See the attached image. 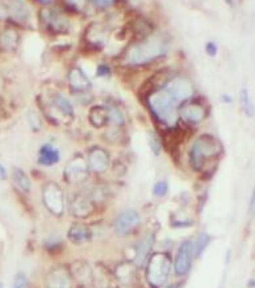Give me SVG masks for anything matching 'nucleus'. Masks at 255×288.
Segmentation results:
<instances>
[{
  "label": "nucleus",
  "mask_w": 255,
  "mask_h": 288,
  "mask_svg": "<svg viewBox=\"0 0 255 288\" xmlns=\"http://www.w3.org/2000/svg\"><path fill=\"white\" fill-rule=\"evenodd\" d=\"M89 1H91V4L93 5V7H96V8L105 9L109 8V7H112L117 0H89Z\"/></svg>",
  "instance_id": "obj_31"
},
{
  "label": "nucleus",
  "mask_w": 255,
  "mask_h": 288,
  "mask_svg": "<svg viewBox=\"0 0 255 288\" xmlns=\"http://www.w3.org/2000/svg\"><path fill=\"white\" fill-rule=\"evenodd\" d=\"M149 145H150V149L153 151V154L158 155L161 153V149H162V145H161L160 137L157 136L156 133H150L149 136Z\"/></svg>",
  "instance_id": "obj_29"
},
{
  "label": "nucleus",
  "mask_w": 255,
  "mask_h": 288,
  "mask_svg": "<svg viewBox=\"0 0 255 288\" xmlns=\"http://www.w3.org/2000/svg\"><path fill=\"white\" fill-rule=\"evenodd\" d=\"M9 19L18 23H27L31 19V8L26 0H4Z\"/></svg>",
  "instance_id": "obj_14"
},
{
  "label": "nucleus",
  "mask_w": 255,
  "mask_h": 288,
  "mask_svg": "<svg viewBox=\"0 0 255 288\" xmlns=\"http://www.w3.org/2000/svg\"><path fill=\"white\" fill-rule=\"evenodd\" d=\"M60 161V151L52 144H44L39 149L37 162L43 166H53Z\"/></svg>",
  "instance_id": "obj_18"
},
{
  "label": "nucleus",
  "mask_w": 255,
  "mask_h": 288,
  "mask_svg": "<svg viewBox=\"0 0 255 288\" xmlns=\"http://www.w3.org/2000/svg\"><path fill=\"white\" fill-rule=\"evenodd\" d=\"M205 52L208 53L209 56H217V53H218V45L214 41H208L206 45H205Z\"/></svg>",
  "instance_id": "obj_33"
},
{
  "label": "nucleus",
  "mask_w": 255,
  "mask_h": 288,
  "mask_svg": "<svg viewBox=\"0 0 255 288\" xmlns=\"http://www.w3.org/2000/svg\"><path fill=\"white\" fill-rule=\"evenodd\" d=\"M226 1H227L230 5H234V0H226Z\"/></svg>",
  "instance_id": "obj_39"
},
{
  "label": "nucleus",
  "mask_w": 255,
  "mask_h": 288,
  "mask_svg": "<svg viewBox=\"0 0 255 288\" xmlns=\"http://www.w3.org/2000/svg\"><path fill=\"white\" fill-rule=\"evenodd\" d=\"M12 178L15 185L18 186L19 190H22L24 193H30L31 189H32V183H31V180L28 174H27L23 169L15 168L12 173Z\"/></svg>",
  "instance_id": "obj_23"
},
{
  "label": "nucleus",
  "mask_w": 255,
  "mask_h": 288,
  "mask_svg": "<svg viewBox=\"0 0 255 288\" xmlns=\"http://www.w3.org/2000/svg\"><path fill=\"white\" fill-rule=\"evenodd\" d=\"M193 256V243L190 241L182 242L174 260V271L178 276H183L190 271Z\"/></svg>",
  "instance_id": "obj_8"
},
{
  "label": "nucleus",
  "mask_w": 255,
  "mask_h": 288,
  "mask_svg": "<svg viewBox=\"0 0 255 288\" xmlns=\"http://www.w3.org/2000/svg\"><path fill=\"white\" fill-rule=\"evenodd\" d=\"M89 169L87 162L81 157H76L67 165L64 170V177L70 183H82L88 178Z\"/></svg>",
  "instance_id": "obj_9"
},
{
  "label": "nucleus",
  "mask_w": 255,
  "mask_h": 288,
  "mask_svg": "<svg viewBox=\"0 0 255 288\" xmlns=\"http://www.w3.org/2000/svg\"><path fill=\"white\" fill-rule=\"evenodd\" d=\"M164 88L180 104L185 103V101L190 99L191 96L194 95V85H193V82L189 78L183 77V76H176V77L170 78L165 84Z\"/></svg>",
  "instance_id": "obj_7"
},
{
  "label": "nucleus",
  "mask_w": 255,
  "mask_h": 288,
  "mask_svg": "<svg viewBox=\"0 0 255 288\" xmlns=\"http://www.w3.org/2000/svg\"><path fill=\"white\" fill-rule=\"evenodd\" d=\"M112 74V69L108 64H100L97 67V76L99 77H109Z\"/></svg>",
  "instance_id": "obj_32"
},
{
  "label": "nucleus",
  "mask_w": 255,
  "mask_h": 288,
  "mask_svg": "<svg viewBox=\"0 0 255 288\" xmlns=\"http://www.w3.org/2000/svg\"><path fill=\"white\" fill-rule=\"evenodd\" d=\"M52 105L53 108H56L57 110L64 114L67 117L74 116V109L70 99H67L63 93H55L52 97Z\"/></svg>",
  "instance_id": "obj_21"
},
{
  "label": "nucleus",
  "mask_w": 255,
  "mask_h": 288,
  "mask_svg": "<svg viewBox=\"0 0 255 288\" xmlns=\"http://www.w3.org/2000/svg\"><path fill=\"white\" fill-rule=\"evenodd\" d=\"M178 114H180V117H181L185 122L195 125L199 124V122H202V121L208 117V110H206V108L203 107L202 104L187 103L185 104V105H182Z\"/></svg>",
  "instance_id": "obj_10"
},
{
  "label": "nucleus",
  "mask_w": 255,
  "mask_h": 288,
  "mask_svg": "<svg viewBox=\"0 0 255 288\" xmlns=\"http://www.w3.org/2000/svg\"><path fill=\"white\" fill-rule=\"evenodd\" d=\"M109 164H110V158H109L108 151H105L101 147H93L89 151L87 165L91 172L101 174L108 169Z\"/></svg>",
  "instance_id": "obj_12"
},
{
  "label": "nucleus",
  "mask_w": 255,
  "mask_h": 288,
  "mask_svg": "<svg viewBox=\"0 0 255 288\" xmlns=\"http://www.w3.org/2000/svg\"><path fill=\"white\" fill-rule=\"evenodd\" d=\"M0 288H4V287H3V284H1V283H0Z\"/></svg>",
  "instance_id": "obj_40"
},
{
  "label": "nucleus",
  "mask_w": 255,
  "mask_h": 288,
  "mask_svg": "<svg viewBox=\"0 0 255 288\" xmlns=\"http://www.w3.org/2000/svg\"><path fill=\"white\" fill-rule=\"evenodd\" d=\"M8 9H7V5H5L4 0H0V22L3 20H8Z\"/></svg>",
  "instance_id": "obj_34"
},
{
  "label": "nucleus",
  "mask_w": 255,
  "mask_h": 288,
  "mask_svg": "<svg viewBox=\"0 0 255 288\" xmlns=\"http://www.w3.org/2000/svg\"><path fill=\"white\" fill-rule=\"evenodd\" d=\"M20 41V35L13 28H7L0 34V49L3 51H15Z\"/></svg>",
  "instance_id": "obj_19"
},
{
  "label": "nucleus",
  "mask_w": 255,
  "mask_h": 288,
  "mask_svg": "<svg viewBox=\"0 0 255 288\" xmlns=\"http://www.w3.org/2000/svg\"><path fill=\"white\" fill-rule=\"evenodd\" d=\"M45 284L47 288H71L73 284V278L67 268L57 267L48 274Z\"/></svg>",
  "instance_id": "obj_11"
},
{
  "label": "nucleus",
  "mask_w": 255,
  "mask_h": 288,
  "mask_svg": "<svg viewBox=\"0 0 255 288\" xmlns=\"http://www.w3.org/2000/svg\"><path fill=\"white\" fill-rule=\"evenodd\" d=\"M220 151H222V147H220L219 142L213 136L210 134L199 136L193 144L190 154H189L191 168L197 172H201L205 164L208 162V159L217 157Z\"/></svg>",
  "instance_id": "obj_3"
},
{
  "label": "nucleus",
  "mask_w": 255,
  "mask_h": 288,
  "mask_svg": "<svg viewBox=\"0 0 255 288\" xmlns=\"http://www.w3.org/2000/svg\"><path fill=\"white\" fill-rule=\"evenodd\" d=\"M93 211H95V205L92 203L89 198L84 195H76L71 203V213L74 216H80V218L89 216Z\"/></svg>",
  "instance_id": "obj_17"
},
{
  "label": "nucleus",
  "mask_w": 255,
  "mask_h": 288,
  "mask_svg": "<svg viewBox=\"0 0 255 288\" xmlns=\"http://www.w3.org/2000/svg\"><path fill=\"white\" fill-rule=\"evenodd\" d=\"M172 271V260L166 252H157L151 255L147 262L146 280L153 288H161L166 283Z\"/></svg>",
  "instance_id": "obj_4"
},
{
  "label": "nucleus",
  "mask_w": 255,
  "mask_h": 288,
  "mask_svg": "<svg viewBox=\"0 0 255 288\" xmlns=\"http://www.w3.org/2000/svg\"><path fill=\"white\" fill-rule=\"evenodd\" d=\"M36 1H40V3H44V4H47V3H51L53 0H36Z\"/></svg>",
  "instance_id": "obj_37"
},
{
  "label": "nucleus",
  "mask_w": 255,
  "mask_h": 288,
  "mask_svg": "<svg viewBox=\"0 0 255 288\" xmlns=\"http://www.w3.org/2000/svg\"><path fill=\"white\" fill-rule=\"evenodd\" d=\"M30 286V282H28V278L24 272H19L15 276V279H13V284L12 288H28Z\"/></svg>",
  "instance_id": "obj_30"
},
{
  "label": "nucleus",
  "mask_w": 255,
  "mask_h": 288,
  "mask_svg": "<svg viewBox=\"0 0 255 288\" xmlns=\"http://www.w3.org/2000/svg\"><path fill=\"white\" fill-rule=\"evenodd\" d=\"M5 178H7V170H5V168L3 165L0 164V181H3Z\"/></svg>",
  "instance_id": "obj_36"
},
{
  "label": "nucleus",
  "mask_w": 255,
  "mask_h": 288,
  "mask_svg": "<svg viewBox=\"0 0 255 288\" xmlns=\"http://www.w3.org/2000/svg\"><path fill=\"white\" fill-rule=\"evenodd\" d=\"M168 53V40L161 35H149L126 48L122 61L126 65H145Z\"/></svg>",
  "instance_id": "obj_1"
},
{
  "label": "nucleus",
  "mask_w": 255,
  "mask_h": 288,
  "mask_svg": "<svg viewBox=\"0 0 255 288\" xmlns=\"http://www.w3.org/2000/svg\"><path fill=\"white\" fill-rule=\"evenodd\" d=\"M89 120L96 128H103L105 124H108V109L105 107L92 108L91 113H89Z\"/></svg>",
  "instance_id": "obj_24"
},
{
  "label": "nucleus",
  "mask_w": 255,
  "mask_h": 288,
  "mask_svg": "<svg viewBox=\"0 0 255 288\" xmlns=\"http://www.w3.org/2000/svg\"><path fill=\"white\" fill-rule=\"evenodd\" d=\"M43 202L48 211L56 216L64 213V191L56 182H48L43 187Z\"/></svg>",
  "instance_id": "obj_6"
},
{
  "label": "nucleus",
  "mask_w": 255,
  "mask_h": 288,
  "mask_svg": "<svg viewBox=\"0 0 255 288\" xmlns=\"http://www.w3.org/2000/svg\"><path fill=\"white\" fill-rule=\"evenodd\" d=\"M210 241H212L210 235L205 234V232L201 234L198 237V239H197V242H195V245H193V255H194V256H199V255L205 251V249L208 247Z\"/></svg>",
  "instance_id": "obj_26"
},
{
  "label": "nucleus",
  "mask_w": 255,
  "mask_h": 288,
  "mask_svg": "<svg viewBox=\"0 0 255 288\" xmlns=\"http://www.w3.org/2000/svg\"><path fill=\"white\" fill-rule=\"evenodd\" d=\"M40 22L43 23L45 30L55 35L68 32L71 22L59 8H44L40 11Z\"/></svg>",
  "instance_id": "obj_5"
},
{
  "label": "nucleus",
  "mask_w": 255,
  "mask_h": 288,
  "mask_svg": "<svg viewBox=\"0 0 255 288\" xmlns=\"http://www.w3.org/2000/svg\"><path fill=\"white\" fill-rule=\"evenodd\" d=\"M108 40V31L103 24L100 23H92L91 26L87 28L85 32V41L88 44H92L95 47H101L104 45Z\"/></svg>",
  "instance_id": "obj_16"
},
{
  "label": "nucleus",
  "mask_w": 255,
  "mask_h": 288,
  "mask_svg": "<svg viewBox=\"0 0 255 288\" xmlns=\"http://www.w3.org/2000/svg\"><path fill=\"white\" fill-rule=\"evenodd\" d=\"M108 122L113 126H121L125 124V117L122 112L116 107H108Z\"/></svg>",
  "instance_id": "obj_25"
},
{
  "label": "nucleus",
  "mask_w": 255,
  "mask_h": 288,
  "mask_svg": "<svg viewBox=\"0 0 255 288\" xmlns=\"http://www.w3.org/2000/svg\"><path fill=\"white\" fill-rule=\"evenodd\" d=\"M68 81L73 92H87L92 88L91 80L88 78V76L84 73V71L78 67H73L68 73Z\"/></svg>",
  "instance_id": "obj_15"
},
{
  "label": "nucleus",
  "mask_w": 255,
  "mask_h": 288,
  "mask_svg": "<svg viewBox=\"0 0 255 288\" xmlns=\"http://www.w3.org/2000/svg\"><path fill=\"white\" fill-rule=\"evenodd\" d=\"M65 3L74 9H81L85 5V0H65Z\"/></svg>",
  "instance_id": "obj_35"
},
{
  "label": "nucleus",
  "mask_w": 255,
  "mask_h": 288,
  "mask_svg": "<svg viewBox=\"0 0 255 288\" xmlns=\"http://www.w3.org/2000/svg\"><path fill=\"white\" fill-rule=\"evenodd\" d=\"M92 237L91 230L84 226V224H76L72 226L68 231V238L74 243H82V242L89 241Z\"/></svg>",
  "instance_id": "obj_22"
},
{
  "label": "nucleus",
  "mask_w": 255,
  "mask_h": 288,
  "mask_svg": "<svg viewBox=\"0 0 255 288\" xmlns=\"http://www.w3.org/2000/svg\"><path fill=\"white\" fill-rule=\"evenodd\" d=\"M166 288H180V286H178V284H170V286Z\"/></svg>",
  "instance_id": "obj_38"
},
{
  "label": "nucleus",
  "mask_w": 255,
  "mask_h": 288,
  "mask_svg": "<svg viewBox=\"0 0 255 288\" xmlns=\"http://www.w3.org/2000/svg\"><path fill=\"white\" fill-rule=\"evenodd\" d=\"M241 100H242L243 110L246 112L247 116L251 117L254 114V105H253V100H251L247 89H243L242 91V93H241Z\"/></svg>",
  "instance_id": "obj_27"
},
{
  "label": "nucleus",
  "mask_w": 255,
  "mask_h": 288,
  "mask_svg": "<svg viewBox=\"0 0 255 288\" xmlns=\"http://www.w3.org/2000/svg\"><path fill=\"white\" fill-rule=\"evenodd\" d=\"M153 241L154 238L153 235H149V237L144 238L143 241L140 242L137 249H136V266L143 267L147 260V255H149V251L151 250V246H153Z\"/></svg>",
  "instance_id": "obj_20"
},
{
  "label": "nucleus",
  "mask_w": 255,
  "mask_h": 288,
  "mask_svg": "<svg viewBox=\"0 0 255 288\" xmlns=\"http://www.w3.org/2000/svg\"><path fill=\"white\" fill-rule=\"evenodd\" d=\"M140 223H141V216L139 213L136 210H126L118 215V218L114 222V230L118 234H126L139 227Z\"/></svg>",
  "instance_id": "obj_13"
},
{
  "label": "nucleus",
  "mask_w": 255,
  "mask_h": 288,
  "mask_svg": "<svg viewBox=\"0 0 255 288\" xmlns=\"http://www.w3.org/2000/svg\"><path fill=\"white\" fill-rule=\"evenodd\" d=\"M147 107L157 120L172 128L180 120V103L170 95L164 86L147 96Z\"/></svg>",
  "instance_id": "obj_2"
},
{
  "label": "nucleus",
  "mask_w": 255,
  "mask_h": 288,
  "mask_svg": "<svg viewBox=\"0 0 255 288\" xmlns=\"http://www.w3.org/2000/svg\"><path fill=\"white\" fill-rule=\"evenodd\" d=\"M169 191V185L166 181H158L153 186V195L154 197H165Z\"/></svg>",
  "instance_id": "obj_28"
}]
</instances>
